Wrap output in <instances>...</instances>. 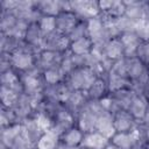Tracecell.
I'll return each instance as SVG.
<instances>
[{"mask_svg": "<svg viewBox=\"0 0 149 149\" xmlns=\"http://www.w3.org/2000/svg\"><path fill=\"white\" fill-rule=\"evenodd\" d=\"M40 85V81L36 77H34L33 74H29L24 78V86L28 91H35Z\"/></svg>", "mask_w": 149, "mask_h": 149, "instance_id": "20", "label": "cell"}, {"mask_svg": "<svg viewBox=\"0 0 149 149\" xmlns=\"http://www.w3.org/2000/svg\"><path fill=\"white\" fill-rule=\"evenodd\" d=\"M71 51L76 56H86L92 50V40L84 36L81 38L74 40L70 43Z\"/></svg>", "mask_w": 149, "mask_h": 149, "instance_id": "6", "label": "cell"}, {"mask_svg": "<svg viewBox=\"0 0 149 149\" xmlns=\"http://www.w3.org/2000/svg\"><path fill=\"white\" fill-rule=\"evenodd\" d=\"M63 149H79V148H77V147H69V146H66V147H64Z\"/></svg>", "mask_w": 149, "mask_h": 149, "instance_id": "24", "label": "cell"}, {"mask_svg": "<svg viewBox=\"0 0 149 149\" xmlns=\"http://www.w3.org/2000/svg\"><path fill=\"white\" fill-rule=\"evenodd\" d=\"M99 115H97L94 112L92 111H87L85 113H83L80 121H79V129L81 132H93V129L95 128L97 125V119Z\"/></svg>", "mask_w": 149, "mask_h": 149, "instance_id": "11", "label": "cell"}, {"mask_svg": "<svg viewBox=\"0 0 149 149\" xmlns=\"http://www.w3.org/2000/svg\"><path fill=\"white\" fill-rule=\"evenodd\" d=\"M104 91H105V84L101 79H97L88 90L90 95L93 97V98H100L102 95Z\"/></svg>", "mask_w": 149, "mask_h": 149, "instance_id": "16", "label": "cell"}, {"mask_svg": "<svg viewBox=\"0 0 149 149\" xmlns=\"http://www.w3.org/2000/svg\"><path fill=\"white\" fill-rule=\"evenodd\" d=\"M126 85V79L125 77L116 76L114 73H111V79H109V90L112 91H120L125 87Z\"/></svg>", "mask_w": 149, "mask_h": 149, "instance_id": "15", "label": "cell"}, {"mask_svg": "<svg viewBox=\"0 0 149 149\" xmlns=\"http://www.w3.org/2000/svg\"><path fill=\"white\" fill-rule=\"evenodd\" d=\"M113 121L116 133H127L133 128V115L125 111H119Z\"/></svg>", "mask_w": 149, "mask_h": 149, "instance_id": "5", "label": "cell"}, {"mask_svg": "<svg viewBox=\"0 0 149 149\" xmlns=\"http://www.w3.org/2000/svg\"><path fill=\"white\" fill-rule=\"evenodd\" d=\"M108 144V139L100 133H90L84 136L81 146L85 149H104Z\"/></svg>", "mask_w": 149, "mask_h": 149, "instance_id": "4", "label": "cell"}, {"mask_svg": "<svg viewBox=\"0 0 149 149\" xmlns=\"http://www.w3.org/2000/svg\"><path fill=\"white\" fill-rule=\"evenodd\" d=\"M104 149H119V148H118L115 144H113V143H108Z\"/></svg>", "mask_w": 149, "mask_h": 149, "instance_id": "23", "label": "cell"}, {"mask_svg": "<svg viewBox=\"0 0 149 149\" xmlns=\"http://www.w3.org/2000/svg\"><path fill=\"white\" fill-rule=\"evenodd\" d=\"M2 93H1V98H2V101H3V104L5 105H10L12 102H14L15 101V99H16V94H15V92L10 88V87H6V86H3L2 87V91H1Z\"/></svg>", "mask_w": 149, "mask_h": 149, "instance_id": "18", "label": "cell"}, {"mask_svg": "<svg viewBox=\"0 0 149 149\" xmlns=\"http://www.w3.org/2000/svg\"><path fill=\"white\" fill-rule=\"evenodd\" d=\"M144 121H146V123H148L149 125V106H148V108H147V111H146V114H144Z\"/></svg>", "mask_w": 149, "mask_h": 149, "instance_id": "22", "label": "cell"}, {"mask_svg": "<svg viewBox=\"0 0 149 149\" xmlns=\"http://www.w3.org/2000/svg\"><path fill=\"white\" fill-rule=\"evenodd\" d=\"M41 12L49 16L58 15L62 12V2L58 1H44L38 3Z\"/></svg>", "mask_w": 149, "mask_h": 149, "instance_id": "13", "label": "cell"}, {"mask_svg": "<svg viewBox=\"0 0 149 149\" xmlns=\"http://www.w3.org/2000/svg\"><path fill=\"white\" fill-rule=\"evenodd\" d=\"M147 108H148L147 100L142 95H136L133 98V100L129 105V113L133 115V118L142 119V118H144Z\"/></svg>", "mask_w": 149, "mask_h": 149, "instance_id": "9", "label": "cell"}, {"mask_svg": "<svg viewBox=\"0 0 149 149\" xmlns=\"http://www.w3.org/2000/svg\"><path fill=\"white\" fill-rule=\"evenodd\" d=\"M61 77H62V74L56 69H48L44 72V78H45V80L49 84H56V83H58L59 79H61Z\"/></svg>", "mask_w": 149, "mask_h": 149, "instance_id": "19", "label": "cell"}, {"mask_svg": "<svg viewBox=\"0 0 149 149\" xmlns=\"http://www.w3.org/2000/svg\"><path fill=\"white\" fill-rule=\"evenodd\" d=\"M38 27L41 29L42 33H44L45 35L54 33L57 29V22H56V16H49V15H44L41 17Z\"/></svg>", "mask_w": 149, "mask_h": 149, "instance_id": "14", "label": "cell"}, {"mask_svg": "<svg viewBox=\"0 0 149 149\" xmlns=\"http://www.w3.org/2000/svg\"><path fill=\"white\" fill-rule=\"evenodd\" d=\"M123 50L125 49L120 38H113L105 44V56L111 61L119 59L122 56Z\"/></svg>", "mask_w": 149, "mask_h": 149, "instance_id": "8", "label": "cell"}, {"mask_svg": "<svg viewBox=\"0 0 149 149\" xmlns=\"http://www.w3.org/2000/svg\"><path fill=\"white\" fill-rule=\"evenodd\" d=\"M58 137L59 135L52 129H50L49 132H45L40 136L36 147L37 149H56L58 143Z\"/></svg>", "mask_w": 149, "mask_h": 149, "instance_id": "7", "label": "cell"}, {"mask_svg": "<svg viewBox=\"0 0 149 149\" xmlns=\"http://www.w3.org/2000/svg\"><path fill=\"white\" fill-rule=\"evenodd\" d=\"M57 30L59 33H71L76 27V15L71 12H61L57 17Z\"/></svg>", "mask_w": 149, "mask_h": 149, "instance_id": "3", "label": "cell"}, {"mask_svg": "<svg viewBox=\"0 0 149 149\" xmlns=\"http://www.w3.org/2000/svg\"><path fill=\"white\" fill-rule=\"evenodd\" d=\"M71 8L90 19L97 17V15L100 13L99 3L94 1H74L71 2Z\"/></svg>", "mask_w": 149, "mask_h": 149, "instance_id": "1", "label": "cell"}, {"mask_svg": "<svg viewBox=\"0 0 149 149\" xmlns=\"http://www.w3.org/2000/svg\"><path fill=\"white\" fill-rule=\"evenodd\" d=\"M95 128L98 129V133L102 134L105 137L109 139L113 137L114 134L116 133L115 127H114V121L109 114H100L97 119V125Z\"/></svg>", "mask_w": 149, "mask_h": 149, "instance_id": "2", "label": "cell"}, {"mask_svg": "<svg viewBox=\"0 0 149 149\" xmlns=\"http://www.w3.org/2000/svg\"><path fill=\"white\" fill-rule=\"evenodd\" d=\"M54 59H55V52H54V51H50V50L44 51V52L42 54V56H41L42 63H43L44 65L48 64V66H50V65L52 64Z\"/></svg>", "mask_w": 149, "mask_h": 149, "instance_id": "21", "label": "cell"}, {"mask_svg": "<svg viewBox=\"0 0 149 149\" xmlns=\"http://www.w3.org/2000/svg\"><path fill=\"white\" fill-rule=\"evenodd\" d=\"M83 139V132L79 128H70L62 134L63 142L69 147H77L78 144H81Z\"/></svg>", "mask_w": 149, "mask_h": 149, "instance_id": "10", "label": "cell"}, {"mask_svg": "<svg viewBox=\"0 0 149 149\" xmlns=\"http://www.w3.org/2000/svg\"><path fill=\"white\" fill-rule=\"evenodd\" d=\"M35 122H36L37 127L40 128V130L43 132V133L49 132V130L52 128V125H51L50 119H49L47 115H44V114H40V115L37 116V119H36Z\"/></svg>", "mask_w": 149, "mask_h": 149, "instance_id": "17", "label": "cell"}, {"mask_svg": "<svg viewBox=\"0 0 149 149\" xmlns=\"http://www.w3.org/2000/svg\"><path fill=\"white\" fill-rule=\"evenodd\" d=\"M12 62L16 68L24 70L33 65V56L26 51L19 50L12 56Z\"/></svg>", "mask_w": 149, "mask_h": 149, "instance_id": "12", "label": "cell"}, {"mask_svg": "<svg viewBox=\"0 0 149 149\" xmlns=\"http://www.w3.org/2000/svg\"><path fill=\"white\" fill-rule=\"evenodd\" d=\"M147 135H148V140H149V128H148V130H147Z\"/></svg>", "mask_w": 149, "mask_h": 149, "instance_id": "25", "label": "cell"}]
</instances>
